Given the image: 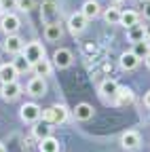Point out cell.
I'll return each instance as SVG.
<instances>
[{
    "mask_svg": "<svg viewBox=\"0 0 150 152\" xmlns=\"http://www.w3.org/2000/svg\"><path fill=\"white\" fill-rule=\"evenodd\" d=\"M0 152H4V146H2V144H0Z\"/></svg>",
    "mask_w": 150,
    "mask_h": 152,
    "instance_id": "obj_35",
    "label": "cell"
},
{
    "mask_svg": "<svg viewBox=\"0 0 150 152\" xmlns=\"http://www.w3.org/2000/svg\"><path fill=\"white\" fill-rule=\"evenodd\" d=\"M127 38H129V42H140V40H148L146 38V26H131L127 28Z\"/></svg>",
    "mask_w": 150,
    "mask_h": 152,
    "instance_id": "obj_15",
    "label": "cell"
},
{
    "mask_svg": "<svg viewBox=\"0 0 150 152\" xmlns=\"http://www.w3.org/2000/svg\"><path fill=\"white\" fill-rule=\"evenodd\" d=\"M19 116H21V121L23 123H38L40 121V116H42V110H40V106L38 104H34V102H28V104H23L21 108H19Z\"/></svg>",
    "mask_w": 150,
    "mask_h": 152,
    "instance_id": "obj_2",
    "label": "cell"
},
{
    "mask_svg": "<svg viewBox=\"0 0 150 152\" xmlns=\"http://www.w3.org/2000/svg\"><path fill=\"white\" fill-rule=\"evenodd\" d=\"M74 118H76V121H91L93 118V106L91 104H78L76 108H74Z\"/></svg>",
    "mask_w": 150,
    "mask_h": 152,
    "instance_id": "obj_16",
    "label": "cell"
},
{
    "mask_svg": "<svg viewBox=\"0 0 150 152\" xmlns=\"http://www.w3.org/2000/svg\"><path fill=\"white\" fill-rule=\"evenodd\" d=\"M21 55L26 57V59H28L30 64H36L38 59H42V57H45V47H42L38 40L26 42V45H23V51H21Z\"/></svg>",
    "mask_w": 150,
    "mask_h": 152,
    "instance_id": "obj_4",
    "label": "cell"
},
{
    "mask_svg": "<svg viewBox=\"0 0 150 152\" xmlns=\"http://www.w3.org/2000/svg\"><path fill=\"white\" fill-rule=\"evenodd\" d=\"M40 13H42V19H45L47 23H53V15L57 13V7H55L53 0H45V2H42V9H40Z\"/></svg>",
    "mask_w": 150,
    "mask_h": 152,
    "instance_id": "obj_25",
    "label": "cell"
},
{
    "mask_svg": "<svg viewBox=\"0 0 150 152\" xmlns=\"http://www.w3.org/2000/svg\"><path fill=\"white\" fill-rule=\"evenodd\" d=\"M116 91H119V85H116V80H112V78H106V80L100 85L102 97H114Z\"/></svg>",
    "mask_w": 150,
    "mask_h": 152,
    "instance_id": "obj_22",
    "label": "cell"
},
{
    "mask_svg": "<svg viewBox=\"0 0 150 152\" xmlns=\"http://www.w3.org/2000/svg\"><path fill=\"white\" fill-rule=\"evenodd\" d=\"M146 38L150 40V26H146Z\"/></svg>",
    "mask_w": 150,
    "mask_h": 152,
    "instance_id": "obj_32",
    "label": "cell"
},
{
    "mask_svg": "<svg viewBox=\"0 0 150 152\" xmlns=\"http://www.w3.org/2000/svg\"><path fill=\"white\" fill-rule=\"evenodd\" d=\"M0 4H2V11L9 13V9H17V0H0Z\"/></svg>",
    "mask_w": 150,
    "mask_h": 152,
    "instance_id": "obj_28",
    "label": "cell"
},
{
    "mask_svg": "<svg viewBox=\"0 0 150 152\" xmlns=\"http://www.w3.org/2000/svg\"><path fill=\"white\" fill-rule=\"evenodd\" d=\"M140 2H144V4H148V2H150V0H140Z\"/></svg>",
    "mask_w": 150,
    "mask_h": 152,
    "instance_id": "obj_34",
    "label": "cell"
},
{
    "mask_svg": "<svg viewBox=\"0 0 150 152\" xmlns=\"http://www.w3.org/2000/svg\"><path fill=\"white\" fill-rule=\"evenodd\" d=\"M59 148H61L59 140H57V137H53V135L40 140V144H38V150H40V152H59Z\"/></svg>",
    "mask_w": 150,
    "mask_h": 152,
    "instance_id": "obj_19",
    "label": "cell"
},
{
    "mask_svg": "<svg viewBox=\"0 0 150 152\" xmlns=\"http://www.w3.org/2000/svg\"><path fill=\"white\" fill-rule=\"evenodd\" d=\"M2 13H4V11H2V4H0V17H2Z\"/></svg>",
    "mask_w": 150,
    "mask_h": 152,
    "instance_id": "obj_33",
    "label": "cell"
},
{
    "mask_svg": "<svg viewBox=\"0 0 150 152\" xmlns=\"http://www.w3.org/2000/svg\"><path fill=\"white\" fill-rule=\"evenodd\" d=\"M72 59H74V57H72V51L70 49H57V51H55L53 53V66L55 68H59V70H64V68H68L70 64H72Z\"/></svg>",
    "mask_w": 150,
    "mask_h": 152,
    "instance_id": "obj_10",
    "label": "cell"
},
{
    "mask_svg": "<svg viewBox=\"0 0 150 152\" xmlns=\"http://www.w3.org/2000/svg\"><path fill=\"white\" fill-rule=\"evenodd\" d=\"M19 95H21V85L17 80L7 83V85H2V89H0V97H2L4 102H15Z\"/></svg>",
    "mask_w": 150,
    "mask_h": 152,
    "instance_id": "obj_8",
    "label": "cell"
},
{
    "mask_svg": "<svg viewBox=\"0 0 150 152\" xmlns=\"http://www.w3.org/2000/svg\"><path fill=\"white\" fill-rule=\"evenodd\" d=\"M42 121L49 123V125H61V123H66V121H68V110H66V106L55 104V106L42 110Z\"/></svg>",
    "mask_w": 150,
    "mask_h": 152,
    "instance_id": "obj_1",
    "label": "cell"
},
{
    "mask_svg": "<svg viewBox=\"0 0 150 152\" xmlns=\"http://www.w3.org/2000/svg\"><path fill=\"white\" fill-rule=\"evenodd\" d=\"M138 64H140V59L133 55V51H125V53L121 55V68H123V70H135Z\"/></svg>",
    "mask_w": 150,
    "mask_h": 152,
    "instance_id": "obj_21",
    "label": "cell"
},
{
    "mask_svg": "<svg viewBox=\"0 0 150 152\" xmlns=\"http://www.w3.org/2000/svg\"><path fill=\"white\" fill-rule=\"evenodd\" d=\"M34 0H17V9H21V11H32L34 9Z\"/></svg>",
    "mask_w": 150,
    "mask_h": 152,
    "instance_id": "obj_27",
    "label": "cell"
},
{
    "mask_svg": "<svg viewBox=\"0 0 150 152\" xmlns=\"http://www.w3.org/2000/svg\"><path fill=\"white\" fill-rule=\"evenodd\" d=\"M80 13L87 17V21H91V19H95V17L102 15V7H100L97 0H87V2L83 4V9H80Z\"/></svg>",
    "mask_w": 150,
    "mask_h": 152,
    "instance_id": "obj_11",
    "label": "cell"
},
{
    "mask_svg": "<svg viewBox=\"0 0 150 152\" xmlns=\"http://www.w3.org/2000/svg\"><path fill=\"white\" fill-rule=\"evenodd\" d=\"M11 64H13V68L17 70V74H26V72H30V70H32V64L26 59L21 53H19V55H15V59H13Z\"/></svg>",
    "mask_w": 150,
    "mask_h": 152,
    "instance_id": "obj_24",
    "label": "cell"
},
{
    "mask_svg": "<svg viewBox=\"0 0 150 152\" xmlns=\"http://www.w3.org/2000/svg\"><path fill=\"white\" fill-rule=\"evenodd\" d=\"M87 17L78 11V13H72L70 17H68V28H70V32L76 36V34H83L85 30H87Z\"/></svg>",
    "mask_w": 150,
    "mask_h": 152,
    "instance_id": "obj_5",
    "label": "cell"
},
{
    "mask_svg": "<svg viewBox=\"0 0 150 152\" xmlns=\"http://www.w3.org/2000/svg\"><path fill=\"white\" fill-rule=\"evenodd\" d=\"M104 21L108 26H119V21H121V9L119 7H108L104 11Z\"/></svg>",
    "mask_w": 150,
    "mask_h": 152,
    "instance_id": "obj_23",
    "label": "cell"
},
{
    "mask_svg": "<svg viewBox=\"0 0 150 152\" xmlns=\"http://www.w3.org/2000/svg\"><path fill=\"white\" fill-rule=\"evenodd\" d=\"M144 106L150 110V91H146V93H144Z\"/></svg>",
    "mask_w": 150,
    "mask_h": 152,
    "instance_id": "obj_29",
    "label": "cell"
},
{
    "mask_svg": "<svg viewBox=\"0 0 150 152\" xmlns=\"http://www.w3.org/2000/svg\"><path fill=\"white\" fill-rule=\"evenodd\" d=\"M144 13H146V17H148V19H150V2H148V4H146V9H144Z\"/></svg>",
    "mask_w": 150,
    "mask_h": 152,
    "instance_id": "obj_31",
    "label": "cell"
},
{
    "mask_svg": "<svg viewBox=\"0 0 150 152\" xmlns=\"http://www.w3.org/2000/svg\"><path fill=\"white\" fill-rule=\"evenodd\" d=\"M32 135L36 137V140H45V137H49V135H53V125H49V123H34V127H32Z\"/></svg>",
    "mask_w": 150,
    "mask_h": 152,
    "instance_id": "obj_13",
    "label": "cell"
},
{
    "mask_svg": "<svg viewBox=\"0 0 150 152\" xmlns=\"http://www.w3.org/2000/svg\"><path fill=\"white\" fill-rule=\"evenodd\" d=\"M121 146L125 150H129V152H133V150H138L142 146V135L138 131H125L121 135Z\"/></svg>",
    "mask_w": 150,
    "mask_h": 152,
    "instance_id": "obj_6",
    "label": "cell"
},
{
    "mask_svg": "<svg viewBox=\"0 0 150 152\" xmlns=\"http://www.w3.org/2000/svg\"><path fill=\"white\" fill-rule=\"evenodd\" d=\"M64 36V30H61V26L57 23V21H53V23H47V28H45V38L49 42H55V40H59V38Z\"/></svg>",
    "mask_w": 150,
    "mask_h": 152,
    "instance_id": "obj_18",
    "label": "cell"
},
{
    "mask_svg": "<svg viewBox=\"0 0 150 152\" xmlns=\"http://www.w3.org/2000/svg\"><path fill=\"white\" fill-rule=\"evenodd\" d=\"M23 38H19L17 34H11V36H7L4 38V45H2V49L7 51V53H11V55H19L21 51H23Z\"/></svg>",
    "mask_w": 150,
    "mask_h": 152,
    "instance_id": "obj_9",
    "label": "cell"
},
{
    "mask_svg": "<svg viewBox=\"0 0 150 152\" xmlns=\"http://www.w3.org/2000/svg\"><path fill=\"white\" fill-rule=\"evenodd\" d=\"M114 99H116L119 106H131V104L135 102V93L131 91L129 87H119V91H116V95H114Z\"/></svg>",
    "mask_w": 150,
    "mask_h": 152,
    "instance_id": "obj_12",
    "label": "cell"
},
{
    "mask_svg": "<svg viewBox=\"0 0 150 152\" xmlns=\"http://www.w3.org/2000/svg\"><path fill=\"white\" fill-rule=\"evenodd\" d=\"M135 23H140V13H135V11H121V21H119V26L131 28V26H135Z\"/></svg>",
    "mask_w": 150,
    "mask_h": 152,
    "instance_id": "obj_20",
    "label": "cell"
},
{
    "mask_svg": "<svg viewBox=\"0 0 150 152\" xmlns=\"http://www.w3.org/2000/svg\"><path fill=\"white\" fill-rule=\"evenodd\" d=\"M150 53V40H140V42H133V55L138 59H144V57Z\"/></svg>",
    "mask_w": 150,
    "mask_h": 152,
    "instance_id": "obj_26",
    "label": "cell"
},
{
    "mask_svg": "<svg viewBox=\"0 0 150 152\" xmlns=\"http://www.w3.org/2000/svg\"><path fill=\"white\" fill-rule=\"evenodd\" d=\"M17 70L13 68V64H2L0 66V83L2 85H7V83H13V80H17Z\"/></svg>",
    "mask_w": 150,
    "mask_h": 152,
    "instance_id": "obj_17",
    "label": "cell"
},
{
    "mask_svg": "<svg viewBox=\"0 0 150 152\" xmlns=\"http://www.w3.org/2000/svg\"><path fill=\"white\" fill-rule=\"evenodd\" d=\"M47 80L42 78V76H34V78L28 83V95H32V97H45L47 95Z\"/></svg>",
    "mask_w": 150,
    "mask_h": 152,
    "instance_id": "obj_7",
    "label": "cell"
},
{
    "mask_svg": "<svg viewBox=\"0 0 150 152\" xmlns=\"http://www.w3.org/2000/svg\"><path fill=\"white\" fill-rule=\"evenodd\" d=\"M21 28V21H19V17H17L15 13H2V17H0V30H2L7 36L11 34H17Z\"/></svg>",
    "mask_w": 150,
    "mask_h": 152,
    "instance_id": "obj_3",
    "label": "cell"
},
{
    "mask_svg": "<svg viewBox=\"0 0 150 152\" xmlns=\"http://www.w3.org/2000/svg\"><path fill=\"white\" fill-rule=\"evenodd\" d=\"M144 64H146V68H148V70H150V53H148V55H146V57H144Z\"/></svg>",
    "mask_w": 150,
    "mask_h": 152,
    "instance_id": "obj_30",
    "label": "cell"
},
{
    "mask_svg": "<svg viewBox=\"0 0 150 152\" xmlns=\"http://www.w3.org/2000/svg\"><path fill=\"white\" fill-rule=\"evenodd\" d=\"M32 72H34V76H51V72H53V64L49 61V59H38L36 64H32Z\"/></svg>",
    "mask_w": 150,
    "mask_h": 152,
    "instance_id": "obj_14",
    "label": "cell"
}]
</instances>
